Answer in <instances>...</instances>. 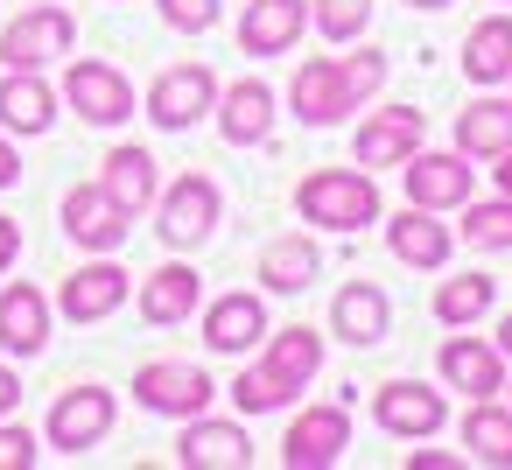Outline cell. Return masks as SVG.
Masks as SVG:
<instances>
[{
    "instance_id": "cell-1",
    "label": "cell",
    "mask_w": 512,
    "mask_h": 470,
    "mask_svg": "<svg viewBox=\"0 0 512 470\" xmlns=\"http://www.w3.org/2000/svg\"><path fill=\"white\" fill-rule=\"evenodd\" d=\"M386 85V50H351V57H309L288 85V113L302 127H337L358 106H372Z\"/></svg>"
},
{
    "instance_id": "cell-2",
    "label": "cell",
    "mask_w": 512,
    "mask_h": 470,
    "mask_svg": "<svg viewBox=\"0 0 512 470\" xmlns=\"http://www.w3.org/2000/svg\"><path fill=\"white\" fill-rule=\"evenodd\" d=\"M316 372H323V337H316L309 323H288L281 337L267 330L260 365H246V372H239L225 393H232V407H239V414H274V407L302 400Z\"/></svg>"
},
{
    "instance_id": "cell-3",
    "label": "cell",
    "mask_w": 512,
    "mask_h": 470,
    "mask_svg": "<svg viewBox=\"0 0 512 470\" xmlns=\"http://www.w3.org/2000/svg\"><path fill=\"white\" fill-rule=\"evenodd\" d=\"M295 218L316 225V232H365L379 225V183L365 169H309L295 183Z\"/></svg>"
},
{
    "instance_id": "cell-4",
    "label": "cell",
    "mask_w": 512,
    "mask_h": 470,
    "mask_svg": "<svg viewBox=\"0 0 512 470\" xmlns=\"http://www.w3.org/2000/svg\"><path fill=\"white\" fill-rule=\"evenodd\" d=\"M218 218H225V197H218V183L211 176H176L169 190H155V239L169 246V253H197L211 232H218Z\"/></svg>"
},
{
    "instance_id": "cell-5",
    "label": "cell",
    "mask_w": 512,
    "mask_h": 470,
    "mask_svg": "<svg viewBox=\"0 0 512 470\" xmlns=\"http://www.w3.org/2000/svg\"><path fill=\"white\" fill-rule=\"evenodd\" d=\"M71 43H78V15L64 0H36L29 15L0 29V71H50L57 57H71Z\"/></svg>"
},
{
    "instance_id": "cell-6",
    "label": "cell",
    "mask_w": 512,
    "mask_h": 470,
    "mask_svg": "<svg viewBox=\"0 0 512 470\" xmlns=\"http://www.w3.org/2000/svg\"><path fill=\"white\" fill-rule=\"evenodd\" d=\"M64 106H71L85 127H120V120L141 113V106H134V78H127L120 64H106V57L64 64Z\"/></svg>"
},
{
    "instance_id": "cell-7",
    "label": "cell",
    "mask_w": 512,
    "mask_h": 470,
    "mask_svg": "<svg viewBox=\"0 0 512 470\" xmlns=\"http://www.w3.org/2000/svg\"><path fill=\"white\" fill-rule=\"evenodd\" d=\"M127 393H134L148 414H162V421H190V414H204V407L218 400V379H211L204 365H183V358H148Z\"/></svg>"
},
{
    "instance_id": "cell-8",
    "label": "cell",
    "mask_w": 512,
    "mask_h": 470,
    "mask_svg": "<svg viewBox=\"0 0 512 470\" xmlns=\"http://www.w3.org/2000/svg\"><path fill=\"white\" fill-rule=\"evenodd\" d=\"M113 421H120V400H113L106 386H71V393L50 400L43 435H50L57 456H85V449H99V442L113 435Z\"/></svg>"
},
{
    "instance_id": "cell-9",
    "label": "cell",
    "mask_w": 512,
    "mask_h": 470,
    "mask_svg": "<svg viewBox=\"0 0 512 470\" xmlns=\"http://www.w3.org/2000/svg\"><path fill=\"white\" fill-rule=\"evenodd\" d=\"M344 449H351V407L344 400L302 407L288 421V435H281V463L288 470H330V463H344Z\"/></svg>"
},
{
    "instance_id": "cell-10",
    "label": "cell",
    "mask_w": 512,
    "mask_h": 470,
    "mask_svg": "<svg viewBox=\"0 0 512 470\" xmlns=\"http://www.w3.org/2000/svg\"><path fill=\"white\" fill-rule=\"evenodd\" d=\"M211 106H218V71H211V64H169V71L148 85V120H155L162 134L197 127Z\"/></svg>"
},
{
    "instance_id": "cell-11",
    "label": "cell",
    "mask_w": 512,
    "mask_h": 470,
    "mask_svg": "<svg viewBox=\"0 0 512 470\" xmlns=\"http://www.w3.org/2000/svg\"><path fill=\"white\" fill-rule=\"evenodd\" d=\"M400 183H407V204H421V211H463L470 204V155L463 148H414L400 162Z\"/></svg>"
},
{
    "instance_id": "cell-12",
    "label": "cell",
    "mask_w": 512,
    "mask_h": 470,
    "mask_svg": "<svg viewBox=\"0 0 512 470\" xmlns=\"http://www.w3.org/2000/svg\"><path fill=\"white\" fill-rule=\"evenodd\" d=\"M127 288H134V274H127L113 253H92L78 274L57 281V316H64V323H106V316L127 302Z\"/></svg>"
},
{
    "instance_id": "cell-13",
    "label": "cell",
    "mask_w": 512,
    "mask_h": 470,
    "mask_svg": "<svg viewBox=\"0 0 512 470\" xmlns=\"http://www.w3.org/2000/svg\"><path fill=\"white\" fill-rule=\"evenodd\" d=\"M57 225H64V239L78 246V253H120V239H127V211L99 190V176L92 183H78V190H64V211H57Z\"/></svg>"
},
{
    "instance_id": "cell-14",
    "label": "cell",
    "mask_w": 512,
    "mask_h": 470,
    "mask_svg": "<svg viewBox=\"0 0 512 470\" xmlns=\"http://www.w3.org/2000/svg\"><path fill=\"white\" fill-rule=\"evenodd\" d=\"M176 463H183V470H246V463H253V435H246L239 421H218V414L204 407V414L183 421Z\"/></svg>"
},
{
    "instance_id": "cell-15",
    "label": "cell",
    "mask_w": 512,
    "mask_h": 470,
    "mask_svg": "<svg viewBox=\"0 0 512 470\" xmlns=\"http://www.w3.org/2000/svg\"><path fill=\"white\" fill-rule=\"evenodd\" d=\"M372 421H379L386 435L421 442V435H435V428L449 421V400H442L435 386H421V379H386V386L372 393Z\"/></svg>"
},
{
    "instance_id": "cell-16",
    "label": "cell",
    "mask_w": 512,
    "mask_h": 470,
    "mask_svg": "<svg viewBox=\"0 0 512 470\" xmlns=\"http://www.w3.org/2000/svg\"><path fill=\"white\" fill-rule=\"evenodd\" d=\"M421 141H428V113H414V106H386V113H372V120L358 127L351 155H358V169H400Z\"/></svg>"
},
{
    "instance_id": "cell-17",
    "label": "cell",
    "mask_w": 512,
    "mask_h": 470,
    "mask_svg": "<svg viewBox=\"0 0 512 470\" xmlns=\"http://www.w3.org/2000/svg\"><path fill=\"white\" fill-rule=\"evenodd\" d=\"M302 36H309V0H246V15H239L246 57H288Z\"/></svg>"
},
{
    "instance_id": "cell-18",
    "label": "cell",
    "mask_w": 512,
    "mask_h": 470,
    "mask_svg": "<svg viewBox=\"0 0 512 470\" xmlns=\"http://www.w3.org/2000/svg\"><path fill=\"white\" fill-rule=\"evenodd\" d=\"M211 113H218L225 148H260V141L274 134V85H267V78H239V85L218 92Z\"/></svg>"
},
{
    "instance_id": "cell-19",
    "label": "cell",
    "mask_w": 512,
    "mask_h": 470,
    "mask_svg": "<svg viewBox=\"0 0 512 470\" xmlns=\"http://www.w3.org/2000/svg\"><path fill=\"white\" fill-rule=\"evenodd\" d=\"M43 344H50V295L36 281H8L0 288V351L36 358Z\"/></svg>"
},
{
    "instance_id": "cell-20",
    "label": "cell",
    "mask_w": 512,
    "mask_h": 470,
    "mask_svg": "<svg viewBox=\"0 0 512 470\" xmlns=\"http://www.w3.org/2000/svg\"><path fill=\"white\" fill-rule=\"evenodd\" d=\"M386 246H393V260H400V267H421V274H435V267H449V246H456V232L442 225V211H421V204H407V211H393V225H386Z\"/></svg>"
},
{
    "instance_id": "cell-21",
    "label": "cell",
    "mask_w": 512,
    "mask_h": 470,
    "mask_svg": "<svg viewBox=\"0 0 512 470\" xmlns=\"http://www.w3.org/2000/svg\"><path fill=\"white\" fill-rule=\"evenodd\" d=\"M197 309H204V274H197V267L162 260V267L141 281V323L176 330V323H183V316H197Z\"/></svg>"
},
{
    "instance_id": "cell-22",
    "label": "cell",
    "mask_w": 512,
    "mask_h": 470,
    "mask_svg": "<svg viewBox=\"0 0 512 470\" xmlns=\"http://www.w3.org/2000/svg\"><path fill=\"white\" fill-rule=\"evenodd\" d=\"M330 330H337V344H351V351L379 344V337L393 330V302H386V288H379V281H344L337 302H330Z\"/></svg>"
},
{
    "instance_id": "cell-23",
    "label": "cell",
    "mask_w": 512,
    "mask_h": 470,
    "mask_svg": "<svg viewBox=\"0 0 512 470\" xmlns=\"http://www.w3.org/2000/svg\"><path fill=\"white\" fill-rule=\"evenodd\" d=\"M435 365H442L449 393H470V400L505 393V351H498V344H484V337H449V344L435 351Z\"/></svg>"
},
{
    "instance_id": "cell-24",
    "label": "cell",
    "mask_w": 512,
    "mask_h": 470,
    "mask_svg": "<svg viewBox=\"0 0 512 470\" xmlns=\"http://www.w3.org/2000/svg\"><path fill=\"white\" fill-rule=\"evenodd\" d=\"M57 127V85L43 71H0V134H50Z\"/></svg>"
},
{
    "instance_id": "cell-25",
    "label": "cell",
    "mask_w": 512,
    "mask_h": 470,
    "mask_svg": "<svg viewBox=\"0 0 512 470\" xmlns=\"http://www.w3.org/2000/svg\"><path fill=\"white\" fill-rule=\"evenodd\" d=\"M204 344L218 351V358H239V351H253V344H267V302L260 295H218L211 309H204Z\"/></svg>"
},
{
    "instance_id": "cell-26",
    "label": "cell",
    "mask_w": 512,
    "mask_h": 470,
    "mask_svg": "<svg viewBox=\"0 0 512 470\" xmlns=\"http://www.w3.org/2000/svg\"><path fill=\"white\" fill-rule=\"evenodd\" d=\"M99 190L127 211V218H141V211H155V190H162V176H155V155L141 148V141H127V148H113L106 162H99Z\"/></svg>"
},
{
    "instance_id": "cell-27",
    "label": "cell",
    "mask_w": 512,
    "mask_h": 470,
    "mask_svg": "<svg viewBox=\"0 0 512 470\" xmlns=\"http://www.w3.org/2000/svg\"><path fill=\"white\" fill-rule=\"evenodd\" d=\"M316 274H323V246H316L309 232L267 239V253H260V288H267V295H302Z\"/></svg>"
},
{
    "instance_id": "cell-28",
    "label": "cell",
    "mask_w": 512,
    "mask_h": 470,
    "mask_svg": "<svg viewBox=\"0 0 512 470\" xmlns=\"http://www.w3.org/2000/svg\"><path fill=\"white\" fill-rule=\"evenodd\" d=\"M456 148H463L470 162L505 155V148H512V99H470V106L456 113Z\"/></svg>"
},
{
    "instance_id": "cell-29",
    "label": "cell",
    "mask_w": 512,
    "mask_h": 470,
    "mask_svg": "<svg viewBox=\"0 0 512 470\" xmlns=\"http://www.w3.org/2000/svg\"><path fill=\"white\" fill-rule=\"evenodd\" d=\"M463 78L470 85H505L512 78V15H484L463 36Z\"/></svg>"
},
{
    "instance_id": "cell-30",
    "label": "cell",
    "mask_w": 512,
    "mask_h": 470,
    "mask_svg": "<svg viewBox=\"0 0 512 470\" xmlns=\"http://www.w3.org/2000/svg\"><path fill=\"white\" fill-rule=\"evenodd\" d=\"M463 449H470L477 463H491V470H512V407L470 400V414H463Z\"/></svg>"
},
{
    "instance_id": "cell-31",
    "label": "cell",
    "mask_w": 512,
    "mask_h": 470,
    "mask_svg": "<svg viewBox=\"0 0 512 470\" xmlns=\"http://www.w3.org/2000/svg\"><path fill=\"white\" fill-rule=\"evenodd\" d=\"M491 302H498V281H491V274H456V281H442V288H435V316H442L449 330H463V323L491 316Z\"/></svg>"
},
{
    "instance_id": "cell-32",
    "label": "cell",
    "mask_w": 512,
    "mask_h": 470,
    "mask_svg": "<svg viewBox=\"0 0 512 470\" xmlns=\"http://www.w3.org/2000/svg\"><path fill=\"white\" fill-rule=\"evenodd\" d=\"M309 29L330 50H344V43H358L372 29V0H309Z\"/></svg>"
},
{
    "instance_id": "cell-33",
    "label": "cell",
    "mask_w": 512,
    "mask_h": 470,
    "mask_svg": "<svg viewBox=\"0 0 512 470\" xmlns=\"http://www.w3.org/2000/svg\"><path fill=\"white\" fill-rule=\"evenodd\" d=\"M477 253H505L512 246V197L498 190L491 204H463V225H456Z\"/></svg>"
},
{
    "instance_id": "cell-34",
    "label": "cell",
    "mask_w": 512,
    "mask_h": 470,
    "mask_svg": "<svg viewBox=\"0 0 512 470\" xmlns=\"http://www.w3.org/2000/svg\"><path fill=\"white\" fill-rule=\"evenodd\" d=\"M155 8H162V22L176 29V36H204V29H218V0H155Z\"/></svg>"
},
{
    "instance_id": "cell-35",
    "label": "cell",
    "mask_w": 512,
    "mask_h": 470,
    "mask_svg": "<svg viewBox=\"0 0 512 470\" xmlns=\"http://www.w3.org/2000/svg\"><path fill=\"white\" fill-rule=\"evenodd\" d=\"M36 463H43L36 435H29L22 421H8V414H0V470H36Z\"/></svg>"
},
{
    "instance_id": "cell-36",
    "label": "cell",
    "mask_w": 512,
    "mask_h": 470,
    "mask_svg": "<svg viewBox=\"0 0 512 470\" xmlns=\"http://www.w3.org/2000/svg\"><path fill=\"white\" fill-rule=\"evenodd\" d=\"M15 260H22V225H15V218H0V274H8Z\"/></svg>"
},
{
    "instance_id": "cell-37",
    "label": "cell",
    "mask_w": 512,
    "mask_h": 470,
    "mask_svg": "<svg viewBox=\"0 0 512 470\" xmlns=\"http://www.w3.org/2000/svg\"><path fill=\"white\" fill-rule=\"evenodd\" d=\"M407 463H414V470H463V456H449V449H414Z\"/></svg>"
},
{
    "instance_id": "cell-38",
    "label": "cell",
    "mask_w": 512,
    "mask_h": 470,
    "mask_svg": "<svg viewBox=\"0 0 512 470\" xmlns=\"http://www.w3.org/2000/svg\"><path fill=\"white\" fill-rule=\"evenodd\" d=\"M22 183V155L8 148V134H0V190H15Z\"/></svg>"
},
{
    "instance_id": "cell-39",
    "label": "cell",
    "mask_w": 512,
    "mask_h": 470,
    "mask_svg": "<svg viewBox=\"0 0 512 470\" xmlns=\"http://www.w3.org/2000/svg\"><path fill=\"white\" fill-rule=\"evenodd\" d=\"M15 407H22V379L0 365V414H15Z\"/></svg>"
},
{
    "instance_id": "cell-40",
    "label": "cell",
    "mask_w": 512,
    "mask_h": 470,
    "mask_svg": "<svg viewBox=\"0 0 512 470\" xmlns=\"http://www.w3.org/2000/svg\"><path fill=\"white\" fill-rule=\"evenodd\" d=\"M491 176H498V190L512 197V148H505V155H491Z\"/></svg>"
},
{
    "instance_id": "cell-41",
    "label": "cell",
    "mask_w": 512,
    "mask_h": 470,
    "mask_svg": "<svg viewBox=\"0 0 512 470\" xmlns=\"http://www.w3.org/2000/svg\"><path fill=\"white\" fill-rule=\"evenodd\" d=\"M498 351L512 358V309H505V323H498Z\"/></svg>"
},
{
    "instance_id": "cell-42",
    "label": "cell",
    "mask_w": 512,
    "mask_h": 470,
    "mask_svg": "<svg viewBox=\"0 0 512 470\" xmlns=\"http://www.w3.org/2000/svg\"><path fill=\"white\" fill-rule=\"evenodd\" d=\"M407 8H421V15H435V8H449V0H407Z\"/></svg>"
},
{
    "instance_id": "cell-43",
    "label": "cell",
    "mask_w": 512,
    "mask_h": 470,
    "mask_svg": "<svg viewBox=\"0 0 512 470\" xmlns=\"http://www.w3.org/2000/svg\"><path fill=\"white\" fill-rule=\"evenodd\" d=\"M505 85H512V78H505Z\"/></svg>"
}]
</instances>
